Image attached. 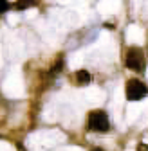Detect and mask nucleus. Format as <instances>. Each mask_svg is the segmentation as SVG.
I'll return each instance as SVG.
<instances>
[{
  "label": "nucleus",
  "mask_w": 148,
  "mask_h": 151,
  "mask_svg": "<svg viewBox=\"0 0 148 151\" xmlns=\"http://www.w3.org/2000/svg\"><path fill=\"white\" fill-rule=\"evenodd\" d=\"M11 9V4L7 2V0H0V14H4Z\"/></svg>",
  "instance_id": "0eeeda50"
},
{
  "label": "nucleus",
  "mask_w": 148,
  "mask_h": 151,
  "mask_svg": "<svg viewBox=\"0 0 148 151\" xmlns=\"http://www.w3.org/2000/svg\"><path fill=\"white\" fill-rule=\"evenodd\" d=\"M137 151H148V144H144V142L137 144Z\"/></svg>",
  "instance_id": "6e6552de"
},
{
  "label": "nucleus",
  "mask_w": 148,
  "mask_h": 151,
  "mask_svg": "<svg viewBox=\"0 0 148 151\" xmlns=\"http://www.w3.org/2000/svg\"><path fill=\"white\" fill-rule=\"evenodd\" d=\"M90 74H89V70H78L76 72V81H78V85H89L90 83Z\"/></svg>",
  "instance_id": "20e7f679"
},
{
  "label": "nucleus",
  "mask_w": 148,
  "mask_h": 151,
  "mask_svg": "<svg viewBox=\"0 0 148 151\" xmlns=\"http://www.w3.org/2000/svg\"><path fill=\"white\" fill-rule=\"evenodd\" d=\"M87 128H89V131H94V133H107V131L110 129V121H108L107 111H103V110H92L89 113Z\"/></svg>",
  "instance_id": "f257e3e1"
},
{
  "label": "nucleus",
  "mask_w": 148,
  "mask_h": 151,
  "mask_svg": "<svg viewBox=\"0 0 148 151\" xmlns=\"http://www.w3.org/2000/svg\"><path fill=\"white\" fill-rule=\"evenodd\" d=\"M38 0H18V2L13 6L15 9H18V11H24V9H29V7H33Z\"/></svg>",
  "instance_id": "39448f33"
},
{
  "label": "nucleus",
  "mask_w": 148,
  "mask_h": 151,
  "mask_svg": "<svg viewBox=\"0 0 148 151\" xmlns=\"http://www.w3.org/2000/svg\"><path fill=\"white\" fill-rule=\"evenodd\" d=\"M144 52L139 47H130L125 52V67L130 70H143L144 68Z\"/></svg>",
  "instance_id": "7ed1b4c3"
},
{
  "label": "nucleus",
  "mask_w": 148,
  "mask_h": 151,
  "mask_svg": "<svg viewBox=\"0 0 148 151\" xmlns=\"http://www.w3.org/2000/svg\"><path fill=\"white\" fill-rule=\"evenodd\" d=\"M125 93H126V99L128 101H141L143 97H146L148 93V86L141 81V79H128L126 86H125Z\"/></svg>",
  "instance_id": "f03ea898"
},
{
  "label": "nucleus",
  "mask_w": 148,
  "mask_h": 151,
  "mask_svg": "<svg viewBox=\"0 0 148 151\" xmlns=\"http://www.w3.org/2000/svg\"><path fill=\"white\" fill-rule=\"evenodd\" d=\"M92 151H103V149H99V147H96V149H92Z\"/></svg>",
  "instance_id": "1a4fd4ad"
},
{
  "label": "nucleus",
  "mask_w": 148,
  "mask_h": 151,
  "mask_svg": "<svg viewBox=\"0 0 148 151\" xmlns=\"http://www.w3.org/2000/svg\"><path fill=\"white\" fill-rule=\"evenodd\" d=\"M62 68H63V60H62V58H58V60H56V63H54V65L51 67L49 74L52 76V78H56V76H58V74L62 72Z\"/></svg>",
  "instance_id": "423d86ee"
}]
</instances>
